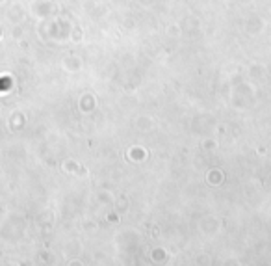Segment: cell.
<instances>
[{
    "instance_id": "6da1fadb",
    "label": "cell",
    "mask_w": 271,
    "mask_h": 266,
    "mask_svg": "<svg viewBox=\"0 0 271 266\" xmlns=\"http://www.w3.org/2000/svg\"><path fill=\"white\" fill-rule=\"evenodd\" d=\"M9 88H11V78L9 76H0V93L7 91Z\"/></svg>"
}]
</instances>
